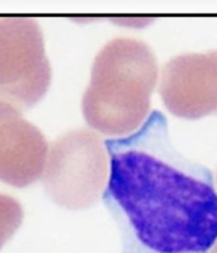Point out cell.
I'll list each match as a JSON object with an SVG mask.
<instances>
[{
  "label": "cell",
  "mask_w": 217,
  "mask_h": 253,
  "mask_svg": "<svg viewBox=\"0 0 217 253\" xmlns=\"http://www.w3.org/2000/svg\"><path fill=\"white\" fill-rule=\"evenodd\" d=\"M103 202L119 227L122 253H208L217 241V193L209 169L170 141L164 114L105 141Z\"/></svg>",
  "instance_id": "1"
},
{
  "label": "cell",
  "mask_w": 217,
  "mask_h": 253,
  "mask_svg": "<svg viewBox=\"0 0 217 253\" xmlns=\"http://www.w3.org/2000/svg\"><path fill=\"white\" fill-rule=\"evenodd\" d=\"M159 76L157 57L136 38L117 37L101 49L82 100L86 122L98 132L127 136L149 116Z\"/></svg>",
  "instance_id": "2"
},
{
  "label": "cell",
  "mask_w": 217,
  "mask_h": 253,
  "mask_svg": "<svg viewBox=\"0 0 217 253\" xmlns=\"http://www.w3.org/2000/svg\"><path fill=\"white\" fill-rule=\"evenodd\" d=\"M105 144L89 130H73L48 150L43 182L48 195L69 209L89 207L105 192L108 180Z\"/></svg>",
  "instance_id": "3"
},
{
  "label": "cell",
  "mask_w": 217,
  "mask_h": 253,
  "mask_svg": "<svg viewBox=\"0 0 217 253\" xmlns=\"http://www.w3.org/2000/svg\"><path fill=\"white\" fill-rule=\"evenodd\" d=\"M51 81L40 24L30 17L0 19V102L22 110L43 99Z\"/></svg>",
  "instance_id": "4"
},
{
  "label": "cell",
  "mask_w": 217,
  "mask_h": 253,
  "mask_svg": "<svg viewBox=\"0 0 217 253\" xmlns=\"http://www.w3.org/2000/svg\"><path fill=\"white\" fill-rule=\"evenodd\" d=\"M160 92L173 115L198 118L217 108V57L185 53L165 65Z\"/></svg>",
  "instance_id": "5"
},
{
  "label": "cell",
  "mask_w": 217,
  "mask_h": 253,
  "mask_svg": "<svg viewBox=\"0 0 217 253\" xmlns=\"http://www.w3.org/2000/svg\"><path fill=\"white\" fill-rule=\"evenodd\" d=\"M46 138L19 108L0 102V181L15 187L35 183L48 155Z\"/></svg>",
  "instance_id": "6"
},
{
  "label": "cell",
  "mask_w": 217,
  "mask_h": 253,
  "mask_svg": "<svg viewBox=\"0 0 217 253\" xmlns=\"http://www.w3.org/2000/svg\"><path fill=\"white\" fill-rule=\"evenodd\" d=\"M24 211L16 199L0 194V250L21 225Z\"/></svg>",
  "instance_id": "7"
}]
</instances>
